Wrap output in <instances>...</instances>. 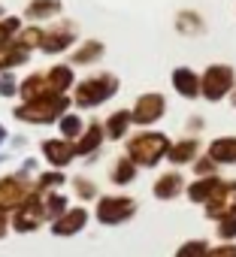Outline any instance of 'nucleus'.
Listing matches in <instances>:
<instances>
[{"mask_svg":"<svg viewBox=\"0 0 236 257\" xmlns=\"http://www.w3.org/2000/svg\"><path fill=\"white\" fill-rule=\"evenodd\" d=\"M76 67H70L67 61H58L46 70H34L31 76H25L19 82V97L25 100H37V97H55V94H70L76 85Z\"/></svg>","mask_w":236,"mask_h":257,"instance_id":"nucleus-1","label":"nucleus"},{"mask_svg":"<svg viewBox=\"0 0 236 257\" xmlns=\"http://www.w3.org/2000/svg\"><path fill=\"white\" fill-rule=\"evenodd\" d=\"M118 91H122V79L109 70H97V73H88V76L76 79L70 97H73V106L79 112H91V109L109 103Z\"/></svg>","mask_w":236,"mask_h":257,"instance_id":"nucleus-2","label":"nucleus"},{"mask_svg":"<svg viewBox=\"0 0 236 257\" xmlns=\"http://www.w3.org/2000/svg\"><path fill=\"white\" fill-rule=\"evenodd\" d=\"M73 97L70 94H55V97H37V100H25L13 106V118L22 124H58V118L64 112H70Z\"/></svg>","mask_w":236,"mask_h":257,"instance_id":"nucleus-3","label":"nucleus"},{"mask_svg":"<svg viewBox=\"0 0 236 257\" xmlns=\"http://www.w3.org/2000/svg\"><path fill=\"white\" fill-rule=\"evenodd\" d=\"M170 146H173V140H170L167 134H161V131H137L134 137H128L125 155H128L137 167L152 170V167H158V164L167 158Z\"/></svg>","mask_w":236,"mask_h":257,"instance_id":"nucleus-4","label":"nucleus"},{"mask_svg":"<svg viewBox=\"0 0 236 257\" xmlns=\"http://www.w3.org/2000/svg\"><path fill=\"white\" fill-rule=\"evenodd\" d=\"M76 43H79V25L73 19H58V22L43 25V40H40L37 52L58 58V55H67Z\"/></svg>","mask_w":236,"mask_h":257,"instance_id":"nucleus-5","label":"nucleus"},{"mask_svg":"<svg viewBox=\"0 0 236 257\" xmlns=\"http://www.w3.org/2000/svg\"><path fill=\"white\" fill-rule=\"evenodd\" d=\"M233 88H236V70L230 64H209L200 73V97L209 103L227 100Z\"/></svg>","mask_w":236,"mask_h":257,"instance_id":"nucleus-6","label":"nucleus"},{"mask_svg":"<svg viewBox=\"0 0 236 257\" xmlns=\"http://www.w3.org/2000/svg\"><path fill=\"white\" fill-rule=\"evenodd\" d=\"M167 115V97L161 91H146L134 100L131 106V118H134V127H140V131H149V127H155L158 121H164Z\"/></svg>","mask_w":236,"mask_h":257,"instance_id":"nucleus-7","label":"nucleus"},{"mask_svg":"<svg viewBox=\"0 0 236 257\" xmlns=\"http://www.w3.org/2000/svg\"><path fill=\"white\" fill-rule=\"evenodd\" d=\"M94 215H97V221L106 224V227L125 224V221H131V218L137 215V200L128 197V194H109V197H100Z\"/></svg>","mask_w":236,"mask_h":257,"instance_id":"nucleus-8","label":"nucleus"},{"mask_svg":"<svg viewBox=\"0 0 236 257\" xmlns=\"http://www.w3.org/2000/svg\"><path fill=\"white\" fill-rule=\"evenodd\" d=\"M43 224H46L43 194L34 188V191L28 194V200L16 209V215H13V230H16V233H34V230H40Z\"/></svg>","mask_w":236,"mask_h":257,"instance_id":"nucleus-9","label":"nucleus"},{"mask_svg":"<svg viewBox=\"0 0 236 257\" xmlns=\"http://www.w3.org/2000/svg\"><path fill=\"white\" fill-rule=\"evenodd\" d=\"M31 191H34V185L28 182V176H22V173L4 176V179H0V215L16 212V209L28 200Z\"/></svg>","mask_w":236,"mask_h":257,"instance_id":"nucleus-10","label":"nucleus"},{"mask_svg":"<svg viewBox=\"0 0 236 257\" xmlns=\"http://www.w3.org/2000/svg\"><path fill=\"white\" fill-rule=\"evenodd\" d=\"M230 215H236V182H221L218 191L212 194V200L206 203V218L224 221Z\"/></svg>","mask_w":236,"mask_h":257,"instance_id":"nucleus-11","label":"nucleus"},{"mask_svg":"<svg viewBox=\"0 0 236 257\" xmlns=\"http://www.w3.org/2000/svg\"><path fill=\"white\" fill-rule=\"evenodd\" d=\"M103 55H106V43H103V40L88 37V40H79V43L70 49L67 64H70V67H76V70H85V67L100 64V61H103Z\"/></svg>","mask_w":236,"mask_h":257,"instance_id":"nucleus-12","label":"nucleus"},{"mask_svg":"<svg viewBox=\"0 0 236 257\" xmlns=\"http://www.w3.org/2000/svg\"><path fill=\"white\" fill-rule=\"evenodd\" d=\"M61 13H64V0H28L22 19L25 25H49V22H58Z\"/></svg>","mask_w":236,"mask_h":257,"instance_id":"nucleus-13","label":"nucleus"},{"mask_svg":"<svg viewBox=\"0 0 236 257\" xmlns=\"http://www.w3.org/2000/svg\"><path fill=\"white\" fill-rule=\"evenodd\" d=\"M40 152L46 158V164H52L55 170H64L76 161V146L64 137H55V140H43L40 143Z\"/></svg>","mask_w":236,"mask_h":257,"instance_id":"nucleus-14","label":"nucleus"},{"mask_svg":"<svg viewBox=\"0 0 236 257\" xmlns=\"http://www.w3.org/2000/svg\"><path fill=\"white\" fill-rule=\"evenodd\" d=\"M106 143V131H103V121H88L82 137L73 143L76 146V158H97L100 146Z\"/></svg>","mask_w":236,"mask_h":257,"instance_id":"nucleus-15","label":"nucleus"},{"mask_svg":"<svg viewBox=\"0 0 236 257\" xmlns=\"http://www.w3.org/2000/svg\"><path fill=\"white\" fill-rule=\"evenodd\" d=\"M173 31L179 34V37H206V31H209V25H206V19H203V13H197V10H179L176 13V19H173Z\"/></svg>","mask_w":236,"mask_h":257,"instance_id":"nucleus-16","label":"nucleus"},{"mask_svg":"<svg viewBox=\"0 0 236 257\" xmlns=\"http://www.w3.org/2000/svg\"><path fill=\"white\" fill-rule=\"evenodd\" d=\"M170 85L182 100H197L200 97V73L191 67H176L170 73Z\"/></svg>","mask_w":236,"mask_h":257,"instance_id":"nucleus-17","label":"nucleus"},{"mask_svg":"<svg viewBox=\"0 0 236 257\" xmlns=\"http://www.w3.org/2000/svg\"><path fill=\"white\" fill-rule=\"evenodd\" d=\"M85 224H88V209L73 206V209H67L58 221H52V233H55V236H76V233L85 230Z\"/></svg>","mask_w":236,"mask_h":257,"instance_id":"nucleus-18","label":"nucleus"},{"mask_svg":"<svg viewBox=\"0 0 236 257\" xmlns=\"http://www.w3.org/2000/svg\"><path fill=\"white\" fill-rule=\"evenodd\" d=\"M131 127H134L131 109H115V112H109V115H106V121H103L106 140H112V143L128 140V137H131Z\"/></svg>","mask_w":236,"mask_h":257,"instance_id":"nucleus-19","label":"nucleus"},{"mask_svg":"<svg viewBox=\"0 0 236 257\" xmlns=\"http://www.w3.org/2000/svg\"><path fill=\"white\" fill-rule=\"evenodd\" d=\"M200 158V143H197V137H182V140H176L173 146H170V152H167V161L173 164V167H185V164H194Z\"/></svg>","mask_w":236,"mask_h":257,"instance_id":"nucleus-20","label":"nucleus"},{"mask_svg":"<svg viewBox=\"0 0 236 257\" xmlns=\"http://www.w3.org/2000/svg\"><path fill=\"white\" fill-rule=\"evenodd\" d=\"M31 55H34V52H28L19 40H13V43H7V46H0V73H10V70L25 67V64L31 61Z\"/></svg>","mask_w":236,"mask_h":257,"instance_id":"nucleus-21","label":"nucleus"},{"mask_svg":"<svg viewBox=\"0 0 236 257\" xmlns=\"http://www.w3.org/2000/svg\"><path fill=\"white\" fill-rule=\"evenodd\" d=\"M185 188H188V185H185V176H182L179 170H170V173L158 176V182H155V197H158V200H176Z\"/></svg>","mask_w":236,"mask_h":257,"instance_id":"nucleus-22","label":"nucleus"},{"mask_svg":"<svg viewBox=\"0 0 236 257\" xmlns=\"http://www.w3.org/2000/svg\"><path fill=\"white\" fill-rule=\"evenodd\" d=\"M206 155H209L218 167H221V164L236 167V137H218V140H212L209 149H206Z\"/></svg>","mask_w":236,"mask_h":257,"instance_id":"nucleus-23","label":"nucleus"},{"mask_svg":"<svg viewBox=\"0 0 236 257\" xmlns=\"http://www.w3.org/2000/svg\"><path fill=\"white\" fill-rule=\"evenodd\" d=\"M137 173H140V167H137L128 155H122V158H115L112 167H109V182L118 185V188H125V185H131V182L137 179Z\"/></svg>","mask_w":236,"mask_h":257,"instance_id":"nucleus-24","label":"nucleus"},{"mask_svg":"<svg viewBox=\"0 0 236 257\" xmlns=\"http://www.w3.org/2000/svg\"><path fill=\"white\" fill-rule=\"evenodd\" d=\"M218 185H221V179L218 176H203V179H197V182H191L188 188H185V194H188V200L191 203H209L212 200V194L218 191Z\"/></svg>","mask_w":236,"mask_h":257,"instance_id":"nucleus-25","label":"nucleus"},{"mask_svg":"<svg viewBox=\"0 0 236 257\" xmlns=\"http://www.w3.org/2000/svg\"><path fill=\"white\" fill-rule=\"evenodd\" d=\"M82 131H85V118L79 115V112H64L61 118H58V137H64V140H70V143H76L79 137H82Z\"/></svg>","mask_w":236,"mask_h":257,"instance_id":"nucleus-26","label":"nucleus"},{"mask_svg":"<svg viewBox=\"0 0 236 257\" xmlns=\"http://www.w3.org/2000/svg\"><path fill=\"white\" fill-rule=\"evenodd\" d=\"M67 209H70V203H67L64 194H58V191H46V194H43V212H46V221H58Z\"/></svg>","mask_w":236,"mask_h":257,"instance_id":"nucleus-27","label":"nucleus"},{"mask_svg":"<svg viewBox=\"0 0 236 257\" xmlns=\"http://www.w3.org/2000/svg\"><path fill=\"white\" fill-rule=\"evenodd\" d=\"M22 28H25V19H22V16H13V13H7L4 19H0V46L13 43V40L22 34Z\"/></svg>","mask_w":236,"mask_h":257,"instance_id":"nucleus-28","label":"nucleus"},{"mask_svg":"<svg viewBox=\"0 0 236 257\" xmlns=\"http://www.w3.org/2000/svg\"><path fill=\"white\" fill-rule=\"evenodd\" d=\"M61 185H67V176H64V170H49V173H43L40 179H37V191L40 194H46V191H55V188H61Z\"/></svg>","mask_w":236,"mask_h":257,"instance_id":"nucleus-29","label":"nucleus"},{"mask_svg":"<svg viewBox=\"0 0 236 257\" xmlns=\"http://www.w3.org/2000/svg\"><path fill=\"white\" fill-rule=\"evenodd\" d=\"M70 188H73V194H76L79 200H94V197H97V185H94L88 176H73Z\"/></svg>","mask_w":236,"mask_h":257,"instance_id":"nucleus-30","label":"nucleus"},{"mask_svg":"<svg viewBox=\"0 0 236 257\" xmlns=\"http://www.w3.org/2000/svg\"><path fill=\"white\" fill-rule=\"evenodd\" d=\"M19 76H16V70H10V73H0V97H19Z\"/></svg>","mask_w":236,"mask_h":257,"instance_id":"nucleus-31","label":"nucleus"},{"mask_svg":"<svg viewBox=\"0 0 236 257\" xmlns=\"http://www.w3.org/2000/svg\"><path fill=\"white\" fill-rule=\"evenodd\" d=\"M206 254H209V242L203 239H191L176 251V257H206Z\"/></svg>","mask_w":236,"mask_h":257,"instance_id":"nucleus-32","label":"nucleus"},{"mask_svg":"<svg viewBox=\"0 0 236 257\" xmlns=\"http://www.w3.org/2000/svg\"><path fill=\"white\" fill-rule=\"evenodd\" d=\"M194 173H197V179H203V176H218V164H215L209 155H200V158L194 161Z\"/></svg>","mask_w":236,"mask_h":257,"instance_id":"nucleus-33","label":"nucleus"},{"mask_svg":"<svg viewBox=\"0 0 236 257\" xmlns=\"http://www.w3.org/2000/svg\"><path fill=\"white\" fill-rule=\"evenodd\" d=\"M218 239H236V215H230L218 224Z\"/></svg>","mask_w":236,"mask_h":257,"instance_id":"nucleus-34","label":"nucleus"},{"mask_svg":"<svg viewBox=\"0 0 236 257\" xmlns=\"http://www.w3.org/2000/svg\"><path fill=\"white\" fill-rule=\"evenodd\" d=\"M206 257H236V242H227V245H215L209 248Z\"/></svg>","mask_w":236,"mask_h":257,"instance_id":"nucleus-35","label":"nucleus"},{"mask_svg":"<svg viewBox=\"0 0 236 257\" xmlns=\"http://www.w3.org/2000/svg\"><path fill=\"white\" fill-rule=\"evenodd\" d=\"M185 127H188V134H200L203 127H206V118H203V115H191V118L185 121Z\"/></svg>","mask_w":236,"mask_h":257,"instance_id":"nucleus-36","label":"nucleus"},{"mask_svg":"<svg viewBox=\"0 0 236 257\" xmlns=\"http://www.w3.org/2000/svg\"><path fill=\"white\" fill-rule=\"evenodd\" d=\"M7 230H10V221H7V215H0V239L7 236Z\"/></svg>","mask_w":236,"mask_h":257,"instance_id":"nucleus-37","label":"nucleus"},{"mask_svg":"<svg viewBox=\"0 0 236 257\" xmlns=\"http://www.w3.org/2000/svg\"><path fill=\"white\" fill-rule=\"evenodd\" d=\"M4 143H10V131H7L4 124H0V146H4Z\"/></svg>","mask_w":236,"mask_h":257,"instance_id":"nucleus-38","label":"nucleus"},{"mask_svg":"<svg viewBox=\"0 0 236 257\" xmlns=\"http://www.w3.org/2000/svg\"><path fill=\"white\" fill-rule=\"evenodd\" d=\"M10 143H13V146H16V149H19V146H25V143H28V140H25V137H10Z\"/></svg>","mask_w":236,"mask_h":257,"instance_id":"nucleus-39","label":"nucleus"},{"mask_svg":"<svg viewBox=\"0 0 236 257\" xmlns=\"http://www.w3.org/2000/svg\"><path fill=\"white\" fill-rule=\"evenodd\" d=\"M227 100H230V106H233V109H236V88H233V91H230V97H227Z\"/></svg>","mask_w":236,"mask_h":257,"instance_id":"nucleus-40","label":"nucleus"},{"mask_svg":"<svg viewBox=\"0 0 236 257\" xmlns=\"http://www.w3.org/2000/svg\"><path fill=\"white\" fill-rule=\"evenodd\" d=\"M4 16H7V10H4V7H0V19H4Z\"/></svg>","mask_w":236,"mask_h":257,"instance_id":"nucleus-41","label":"nucleus"},{"mask_svg":"<svg viewBox=\"0 0 236 257\" xmlns=\"http://www.w3.org/2000/svg\"><path fill=\"white\" fill-rule=\"evenodd\" d=\"M4 161H7V155H0V164H4Z\"/></svg>","mask_w":236,"mask_h":257,"instance_id":"nucleus-42","label":"nucleus"}]
</instances>
